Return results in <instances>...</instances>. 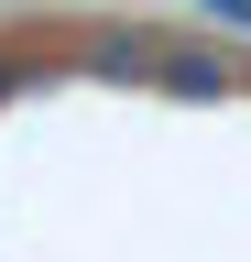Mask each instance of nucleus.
Returning a JSON list of instances; mask_svg holds the SVG:
<instances>
[{"label": "nucleus", "mask_w": 251, "mask_h": 262, "mask_svg": "<svg viewBox=\"0 0 251 262\" xmlns=\"http://www.w3.org/2000/svg\"><path fill=\"white\" fill-rule=\"evenodd\" d=\"M0 88H11V66H0Z\"/></svg>", "instance_id": "1"}]
</instances>
